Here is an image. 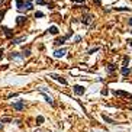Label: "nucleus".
<instances>
[{"instance_id": "obj_1", "label": "nucleus", "mask_w": 132, "mask_h": 132, "mask_svg": "<svg viewBox=\"0 0 132 132\" xmlns=\"http://www.w3.org/2000/svg\"><path fill=\"white\" fill-rule=\"evenodd\" d=\"M73 90H74V93H76V94L81 96L83 93L86 91V89H84V86H80V84H76V86L73 87Z\"/></svg>"}, {"instance_id": "obj_2", "label": "nucleus", "mask_w": 132, "mask_h": 132, "mask_svg": "<svg viewBox=\"0 0 132 132\" xmlns=\"http://www.w3.org/2000/svg\"><path fill=\"white\" fill-rule=\"evenodd\" d=\"M64 54H67V48H61V50H55L54 51L55 58H61V57H64Z\"/></svg>"}, {"instance_id": "obj_3", "label": "nucleus", "mask_w": 132, "mask_h": 132, "mask_svg": "<svg viewBox=\"0 0 132 132\" xmlns=\"http://www.w3.org/2000/svg\"><path fill=\"white\" fill-rule=\"evenodd\" d=\"M50 77L52 78V80H57V81H59L61 84H64V86L67 84V80H65V78H63V77H59L58 74H50Z\"/></svg>"}, {"instance_id": "obj_4", "label": "nucleus", "mask_w": 132, "mask_h": 132, "mask_svg": "<svg viewBox=\"0 0 132 132\" xmlns=\"http://www.w3.org/2000/svg\"><path fill=\"white\" fill-rule=\"evenodd\" d=\"M13 109L15 110H23L25 109V102H16V103H13Z\"/></svg>"}, {"instance_id": "obj_5", "label": "nucleus", "mask_w": 132, "mask_h": 132, "mask_svg": "<svg viewBox=\"0 0 132 132\" xmlns=\"http://www.w3.org/2000/svg\"><path fill=\"white\" fill-rule=\"evenodd\" d=\"M70 38V33H67V35H65V37H63V38H58V39H55V42H54V45H63L64 44V41H65V39H68Z\"/></svg>"}, {"instance_id": "obj_6", "label": "nucleus", "mask_w": 132, "mask_h": 132, "mask_svg": "<svg viewBox=\"0 0 132 132\" xmlns=\"http://www.w3.org/2000/svg\"><path fill=\"white\" fill-rule=\"evenodd\" d=\"M81 22L84 23V25H90V23L93 22V16H91V15H86V16H83Z\"/></svg>"}, {"instance_id": "obj_7", "label": "nucleus", "mask_w": 132, "mask_h": 132, "mask_svg": "<svg viewBox=\"0 0 132 132\" xmlns=\"http://www.w3.org/2000/svg\"><path fill=\"white\" fill-rule=\"evenodd\" d=\"M26 19H28L26 16H18V19H16V23H18L19 26H22L23 23L26 22Z\"/></svg>"}, {"instance_id": "obj_8", "label": "nucleus", "mask_w": 132, "mask_h": 132, "mask_svg": "<svg viewBox=\"0 0 132 132\" xmlns=\"http://www.w3.org/2000/svg\"><path fill=\"white\" fill-rule=\"evenodd\" d=\"M113 93H115L116 96H122V97H129V96H131L129 93H126V91H122V90H115Z\"/></svg>"}, {"instance_id": "obj_9", "label": "nucleus", "mask_w": 132, "mask_h": 132, "mask_svg": "<svg viewBox=\"0 0 132 132\" xmlns=\"http://www.w3.org/2000/svg\"><path fill=\"white\" fill-rule=\"evenodd\" d=\"M115 70H116V65H115V64H109V65L106 67V71H107V74H112Z\"/></svg>"}, {"instance_id": "obj_10", "label": "nucleus", "mask_w": 132, "mask_h": 132, "mask_svg": "<svg viewBox=\"0 0 132 132\" xmlns=\"http://www.w3.org/2000/svg\"><path fill=\"white\" fill-rule=\"evenodd\" d=\"M32 2H33V0H25V9H26V10H32V9H33Z\"/></svg>"}, {"instance_id": "obj_11", "label": "nucleus", "mask_w": 132, "mask_h": 132, "mask_svg": "<svg viewBox=\"0 0 132 132\" xmlns=\"http://www.w3.org/2000/svg\"><path fill=\"white\" fill-rule=\"evenodd\" d=\"M10 58H12V59H23V58H25V55H19L18 54V52H13V54H12V55H10Z\"/></svg>"}, {"instance_id": "obj_12", "label": "nucleus", "mask_w": 132, "mask_h": 132, "mask_svg": "<svg viewBox=\"0 0 132 132\" xmlns=\"http://www.w3.org/2000/svg\"><path fill=\"white\" fill-rule=\"evenodd\" d=\"M42 93H44V91H42ZM44 97H45V100L48 102L51 106H54V100H52V97H51V96H48V94H45V93H44Z\"/></svg>"}, {"instance_id": "obj_13", "label": "nucleus", "mask_w": 132, "mask_h": 132, "mask_svg": "<svg viewBox=\"0 0 132 132\" xmlns=\"http://www.w3.org/2000/svg\"><path fill=\"white\" fill-rule=\"evenodd\" d=\"M102 118H103V121H105V122L110 123V125H113V123H115V121H113V119H112V118H109V116H106V115H103Z\"/></svg>"}, {"instance_id": "obj_14", "label": "nucleus", "mask_w": 132, "mask_h": 132, "mask_svg": "<svg viewBox=\"0 0 132 132\" xmlns=\"http://www.w3.org/2000/svg\"><path fill=\"white\" fill-rule=\"evenodd\" d=\"M26 41V37H20V38H16V39H13L12 41V44H20V42Z\"/></svg>"}, {"instance_id": "obj_15", "label": "nucleus", "mask_w": 132, "mask_h": 132, "mask_svg": "<svg viewBox=\"0 0 132 132\" xmlns=\"http://www.w3.org/2000/svg\"><path fill=\"white\" fill-rule=\"evenodd\" d=\"M3 32H5V35H6V37H7V38H10V37H12V35H13V32L10 31L9 28H3Z\"/></svg>"}, {"instance_id": "obj_16", "label": "nucleus", "mask_w": 132, "mask_h": 132, "mask_svg": "<svg viewBox=\"0 0 132 132\" xmlns=\"http://www.w3.org/2000/svg\"><path fill=\"white\" fill-rule=\"evenodd\" d=\"M48 31H50V33H52V35H57V33H58V28H57V26H51Z\"/></svg>"}, {"instance_id": "obj_17", "label": "nucleus", "mask_w": 132, "mask_h": 132, "mask_svg": "<svg viewBox=\"0 0 132 132\" xmlns=\"http://www.w3.org/2000/svg\"><path fill=\"white\" fill-rule=\"evenodd\" d=\"M121 73H122L123 76H128V74L131 73V70L128 68V67H125V65H123V67H122V70H121Z\"/></svg>"}, {"instance_id": "obj_18", "label": "nucleus", "mask_w": 132, "mask_h": 132, "mask_svg": "<svg viewBox=\"0 0 132 132\" xmlns=\"http://www.w3.org/2000/svg\"><path fill=\"white\" fill-rule=\"evenodd\" d=\"M116 10H118V12H129V7H116Z\"/></svg>"}, {"instance_id": "obj_19", "label": "nucleus", "mask_w": 132, "mask_h": 132, "mask_svg": "<svg viewBox=\"0 0 132 132\" xmlns=\"http://www.w3.org/2000/svg\"><path fill=\"white\" fill-rule=\"evenodd\" d=\"M42 122H44V116H38L37 118V125H42Z\"/></svg>"}, {"instance_id": "obj_20", "label": "nucleus", "mask_w": 132, "mask_h": 132, "mask_svg": "<svg viewBox=\"0 0 132 132\" xmlns=\"http://www.w3.org/2000/svg\"><path fill=\"white\" fill-rule=\"evenodd\" d=\"M12 121V118H3V119H0V122L2 123H5V122H10Z\"/></svg>"}, {"instance_id": "obj_21", "label": "nucleus", "mask_w": 132, "mask_h": 132, "mask_svg": "<svg viewBox=\"0 0 132 132\" xmlns=\"http://www.w3.org/2000/svg\"><path fill=\"white\" fill-rule=\"evenodd\" d=\"M128 63H129V57H125V58H123V65L126 67V65H128Z\"/></svg>"}, {"instance_id": "obj_22", "label": "nucleus", "mask_w": 132, "mask_h": 132, "mask_svg": "<svg viewBox=\"0 0 132 132\" xmlns=\"http://www.w3.org/2000/svg\"><path fill=\"white\" fill-rule=\"evenodd\" d=\"M35 18H44V13H42V12H37V13H35Z\"/></svg>"}, {"instance_id": "obj_23", "label": "nucleus", "mask_w": 132, "mask_h": 132, "mask_svg": "<svg viewBox=\"0 0 132 132\" xmlns=\"http://www.w3.org/2000/svg\"><path fill=\"white\" fill-rule=\"evenodd\" d=\"M96 51H97V48H91V50L89 51V54H93V52H96Z\"/></svg>"}, {"instance_id": "obj_24", "label": "nucleus", "mask_w": 132, "mask_h": 132, "mask_svg": "<svg viewBox=\"0 0 132 132\" xmlns=\"http://www.w3.org/2000/svg\"><path fill=\"white\" fill-rule=\"evenodd\" d=\"M107 93H109V91H107V89H105V90H102V94H103V96H106Z\"/></svg>"}, {"instance_id": "obj_25", "label": "nucleus", "mask_w": 132, "mask_h": 132, "mask_svg": "<svg viewBox=\"0 0 132 132\" xmlns=\"http://www.w3.org/2000/svg\"><path fill=\"white\" fill-rule=\"evenodd\" d=\"M37 3H38V5H45V2H44V0H37Z\"/></svg>"}, {"instance_id": "obj_26", "label": "nucleus", "mask_w": 132, "mask_h": 132, "mask_svg": "<svg viewBox=\"0 0 132 132\" xmlns=\"http://www.w3.org/2000/svg\"><path fill=\"white\" fill-rule=\"evenodd\" d=\"M74 41H76V42H78V41H81V37H76V38H74Z\"/></svg>"}, {"instance_id": "obj_27", "label": "nucleus", "mask_w": 132, "mask_h": 132, "mask_svg": "<svg viewBox=\"0 0 132 132\" xmlns=\"http://www.w3.org/2000/svg\"><path fill=\"white\" fill-rule=\"evenodd\" d=\"M71 2H77V3H84L86 0H71Z\"/></svg>"}, {"instance_id": "obj_28", "label": "nucleus", "mask_w": 132, "mask_h": 132, "mask_svg": "<svg viewBox=\"0 0 132 132\" xmlns=\"http://www.w3.org/2000/svg\"><path fill=\"white\" fill-rule=\"evenodd\" d=\"M0 58H3V48H0Z\"/></svg>"}, {"instance_id": "obj_29", "label": "nucleus", "mask_w": 132, "mask_h": 132, "mask_svg": "<svg viewBox=\"0 0 132 132\" xmlns=\"http://www.w3.org/2000/svg\"><path fill=\"white\" fill-rule=\"evenodd\" d=\"M93 2H94L96 5H100V0H93Z\"/></svg>"}, {"instance_id": "obj_30", "label": "nucleus", "mask_w": 132, "mask_h": 132, "mask_svg": "<svg viewBox=\"0 0 132 132\" xmlns=\"http://www.w3.org/2000/svg\"><path fill=\"white\" fill-rule=\"evenodd\" d=\"M129 26H132V18L129 19Z\"/></svg>"}, {"instance_id": "obj_31", "label": "nucleus", "mask_w": 132, "mask_h": 132, "mask_svg": "<svg viewBox=\"0 0 132 132\" xmlns=\"http://www.w3.org/2000/svg\"><path fill=\"white\" fill-rule=\"evenodd\" d=\"M128 42H129V44H131V46H132V39H129V41H128Z\"/></svg>"}, {"instance_id": "obj_32", "label": "nucleus", "mask_w": 132, "mask_h": 132, "mask_svg": "<svg viewBox=\"0 0 132 132\" xmlns=\"http://www.w3.org/2000/svg\"><path fill=\"white\" fill-rule=\"evenodd\" d=\"M2 128H3V125H2V122H0V129H2Z\"/></svg>"}, {"instance_id": "obj_33", "label": "nucleus", "mask_w": 132, "mask_h": 132, "mask_svg": "<svg viewBox=\"0 0 132 132\" xmlns=\"http://www.w3.org/2000/svg\"><path fill=\"white\" fill-rule=\"evenodd\" d=\"M131 73H132V70H131Z\"/></svg>"}, {"instance_id": "obj_34", "label": "nucleus", "mask_w": 132, "mask_h": 132, "mask_svg": "<svg viewBox=\"0 0 132 132\" xmlns=\"http://www.w3.org/2000/svg\"><path fill=\"white\" fill-rule=\"evenodd\" d=\"M131 110H132V107H131Z\"/></svg>"}, {"instance_id": "obj_35", "label": "nucleus", "mask_w": 132, "mask_h": 132, "mask_svg": "<svg viewBox=\"0 0 132 132\" xmlns=\"http://www.w3.org/2000/svg\"><path fill=\"white\" fill-rule=\"evenodd\" d=\"M131 32H132V31H131Z\"/></svg>"}]
</instances>
